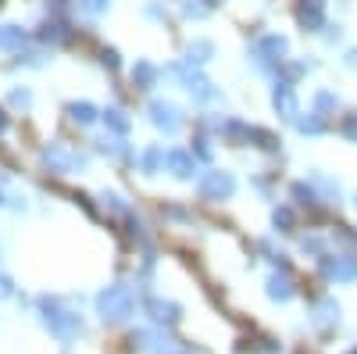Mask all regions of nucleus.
I'll return each instance as SVG.
<instances>
[{
	"label": "nucleus",
	"mask_w": 357,
	"mask_h": 354,
	"mask_svg": "<svg viewBox=\"0 0 357 354\" xmlns=\"http://www.w3.org/2000/svg\"><path fill=\"white\" fill-rule=\"evenodd\" d=\"M289 40L282 33H264L247 47V61L261 72V75H275L286 61H289Z\"/></svg>",
	"instance_id": "f257e3e1"
},
{
	"label": "nucleus",
	"mask_w": 357,
	"mask_h": 354,
	"mask_svg": "<svg viewBox=\"0 0 357 354\" xmlns=\"http://www.w3.org/2000/svg\"><path fill=\"white\" fill-rule=\"evenodd\" d=\"M40 322L57 340H75L82 333V315L72 311L61 297H40Z\"/></svg>",
	"instance_id": "f03ea898"
},
{
	"label": "nucleus",
	"mask_w": 357,
	"mask_h": 354,
	"mask_svg": "<svg viewBox=\"0 0 357 354\" xmlns=\"http://www.w3.org/2000/svg\"><path fill=\"white\" fill-rule=\"evenodd\" d=\"M165 75H172L183 90L197 101V104H218L222 101V94H218V86L207 79L200 68H193V65H186V61H175V65H168L165 68Z\"/></svg>",
	"instance_id": "7ed1b4c3"
},
{
	"label": "nucleus",
	"mask_w": 357,
	"mask_h": 354,
	"mask_svg": "<svg viewBox=\"0 0 357 354\" xmlns=\"http://www.w3.org/2000/svg\"><path fill=\"white\" fill-rule=\"evenodd\" d=\"M97 315L104 318V322H126V318H132V311H136V293H132V286H126V283H111V286H104L100 293H97Z\"/></svg>",
	"instance_id": "20e7f679"
},
{
	"label": "nucleus",
	"mask_w": 357,
	"mask_h": 354,
	"mask_svg": "<svg viewBox=\"0 0 357 354\" xmlns=\"http://www.w3.org/2000/svg\"><path fill=\"white\" fill-rule=\"evenodd\" d=\"M40 165L54 175H68V172H86L89 168V154L82 151H72L65 143H47L40 151Z\"/></svg>",
	"instance_id": "39448f33"
},
{
	"label": "nucleus",
	"mask_w": 357,
	"mask_h": 354,
	"mask_svg": "<svg viewBox=\"0 0 357 354\" xmlns=\"http://www.w3.org/2000/svg\"><path fill=\"white\" fill-rule=\"evenodd\" d=\"M146 118H151V126L161 133V136H175L178 129L186 126V115L175 101H165V97H154L146 104Z\"/></svg>",
	"instance_id": "423d86ee"
},
{
	"label": "nucleus",
	"mask_w": 357,
	"mask_h": 354,
	"mask_svg": "<svg viewBox=\"0 0 357 354\" xmlns=\"http://www.w3.org/2000/svg\"><path fill=\"white\" fill-rule=\"evenodd\" d=\"M197 190H200L204 200H211V204H218V200H232V193H236V175L225 172V168H207V172L200 175Z\"/></svg>",
	"instance_id": "0eeeda50"
},
{
	"label": "nucleus",
	"mask_w": 357,
	"mask_h": 354,
	"mask_svg": "<svg viewBox=\"0 0 357 354\" xmlns=\"http://www.w3.org/2000/svg\"><path fill=\"white\" fill-rule=\"evenodd\" d=\"M318 269L329 283H357V258L347 254V251H336V254H321L318 258Z\"/></svg>",
	"instance_id": "6e6552de"
},
{
	"label": "nucleus",
	"mask_w": 357,
	"mask_h": 354,
	"mask_svg": "<svg viewBox=\"0 0 357 354\" xmlns=\"http://www.w3.org/2000/svg\"><path fill=\"white\" fill-rule=\"evenodd\" d=\"M197 168H200V161L193 158V151H183V147H168V151H165V172L172 175V179L193 183Z\"/></svg>",
	"instance_id": "1a4fd4ad"
},
{
	"label": "nucleus",
	"mask_w": 357,
	"mask_h": 354,
	"mask_svg": "<svg viewBox=\"0 0 357 354\" xmlns=\"http://www.w3.org/2000/svg\"><path fill=\"white\" fill-rule=\"evenodd\" d=\"M272 108L282 122H296V115H301V101H296V86L289 79H275L272 82Z\"/></svg>",
	"instance_id": "9d476101"
},
{
	"label": "nucleus",
	"mask_w": 357,
	"mask_h": 354,
	"mask_svg": "<svg viewBox=\"0 0 357 354\" xmlns=\"http://www.w3.org/2000/svg\"><path fill=\"white\" fill-rule=\"evenodd\" d=\"M296 25L304 33H321L325 25V0H296Z\"/></svg>",
	"instance_id": "9b49d317"
},
{
	"label": "nucleus",
	"mask_w": 357,
	"mask_h": 354,
	"mask_svg": "<svg viewBox=\"0 0 357 354\" xmlns=\"http://www.w3.org/2000/svg\"><path fill=\"white\" fill-rule=\"evenodd\" d=\"M143 311H146V318H151L154 326H175V322L183 318V308H178L175 301H165V297H146Z\"/></svg>",
	"instance_id": "f8f14e48"
},
{
	"label": "nucleus",
	"mask_w": 357,
	"mask_h": 354,
	"mask_svg": "<svg viewBox=\"0 0 357 354\" xmlns=\"http://www.w3.org/2000/svg\"><path fill=\"white\" fill-rule=\"evenodd\" d=\"M36 40L43 43V47H65V43H72V25H68V18H47L40 29H36Z\"/></svg>",
	"instance_id": "ddd939ff"
},
{
	"label": "nucleus",
	"mask_w": 357,
	"mask_h": 354,
	"mask_svg": "<svg viewBox=\"0 0 357 354\" xmlns=\"http://www.w3.org/2000/svg\"><path fill=\"white\" fill-rule=\"evenodd\" d=\"M307 183L318 190V197H321V204H343V190H340V183L333 179V175H325V172H318V168H311L307 172Z\"/></svg>",
	"instance_id": "4468645a"
},
{
	"label": "nucleus",
	"mask_w": 357,
	"mask_h": 354,
	"mask_svg": "<svg viewBox=\"0 0 357 354\" xmlns=\"http://www.w3.org/2000/svg\"><path fill=\"white\" fill-rule=\"evenodd\" d=\"M161 68L154 65V61H146V57H139V61L132 65V72H129V79H132V86L136 90H154V86L161 82Z\"/></svg>",
	"instance_id": "2eb2a0df"
},
{
	"label": "nucleus",
	"mask_w": 357,
	"mask_h": 354,
	"mask_svg": "<svg viewBox=\"0 0 357 354\" xmlns=\"http://www.w3.org/2000/svg\"><path fill=\"white\" fill-rule=\"evenodd\" d=\"M264 293H268V301L286 304V301H293L296 286H293V279H289V276L279 269V272H272V276H268V283H264Z\"/></svg>",
	"instance_id": "dca6fc26"
},
{
	"label": "nucleus",
	"mask_w": 357,
	"mask_h": 354,
	"mask_svg": "<svg viewBox=\"0 0 357 354\" xmlns=\"http://www.w3.org/2000/svg\"><path fill=\"white\" fill-rule=\"evenodd\" d=\"M97 154L114 158V161H136V151H132V143H126V136H104V140H97Z\"/></svg>",
	"instance_id": "f3484780"
},
{
	"label": "nucleus",
	"mask_w": 357,
	"mask_h": 354,
	"mask_svg": "<svg viewBox=\"0 0 357 354\" xmlns=\"http://www.w3.org/2000/svg\"><path fill=\"white\" fill-rule=\"evenodd\" d=\"M100 122L107 126V133H111V136H129V129H132L129 111H126V108H118V104H111V108H104V111H100Z\"/></svg>",
	"instance_id": "a211bd4d"
},
{
	"label": "nucleus",
	"mask_w": 357,
	"mask_h": 354,
	"mask_svg": "<svg viewBox=\"0 0 357 354\" xmlns=\"http://www.w3.org/2000/svg\"><path fill=\"white\" fill-rule=\"evenodd\" d=\"M68 118H72V126L89 129V126L100 122V108H97L93 101H72V104H68Z\"/></svg>",
	"instance_id": "6ab92c4d"
},
{
	"label": "nucleus",
	"mask_w": 357,
	"mask_h": 354,
	"mask_svg": "<svg viewBox=\"0 0 357 354\" xmlns=\"http://www.w3.org/2000/svg\"><path fill=\"white\" fill-rule=\"evenodd\" d=\"M132 347L143 351V354H165L168 351V337L158 333V330H136L132 333Z\"/></svg>",
	"instance_id": "aec40b11"
},
{
	"label": "nucleus",
	"mask_w": 357,
	"mask_h": 354,
	"mask_svg": "<svg viewBox=\"0 0 357 354\" xmlns=\"http://www.w3.org/2000/svg\"><path fill=\"white\" fill-rule=\"evenodd\" d=\"M211 57H215V43H211V40H190L183 61L193 65V68H204L207 61H211Z\"/></svg>",
	"instance_id": "412c9836"
},
{
	"label": "nucleus",
	"mask_w": 357,
	"mask_h": 354,
	"mask_svg": "<svg viewBox=\"0 0 357 354\" xmlns=\"http://www.w3.org/2000/svg\"><path fill=\"white\" fill-rule=\"evenodd\" d=\"M293 129L296 133H301V136H325V129H329V126H325V115H318V111H301V115H296V122H293Z\"/></svg>",
	"instance_id": "4be33fe9"
},
{
	"label": "nucleus",
	"mask_w": 357,
	"mask_h": 354,
	"mask_svg": "<svg viewBox=\"0 0 357 354\" xmlns=\"http://www.w3.org/2000/svg\"><path fill=\"white\" fill-rule=\"evenodd\" d=\"M25 43H29V29H22V25H0V50L18 54Z\"/></svg>",
	"instance_id": "5701e85b"
},
{
	"label": "nucleus",
	"mask_w": 357,
	"mask_h": 354,
	"mask_svg": "<svg viewBox=\"0 0 357 354\" xmlns=\"http://www.w3.org/2000/svg\"><path fill=\"white\" fill-rule=\"evenodd\" d=\"M139 172H143V175L165 172V147H161V143H151V147L139 154Z\"/></svg>",
	"instance_id": "b1692460"
},
{
	"label": "nucleus",
	"mask_w": 357,
	"mask_h": 354,
	"mask_svg": "<svg viewBox=\"0 0 357 354\" xmlns=\"http://www.w3.org/2000/svg\"><path fill=\"white\" fill-rule=\"evenodd\" d=\"M289 193H293V200L301 204V208H311V212L321 208V197H318V190H314L307 179H296V183L289 186Z\"/></svg>",
	"instance_id": "393cba45"
},
{
	"label": "nucleus",
	"mask_w": 357,
	"mask_h": 354,
	"mask_svg": "<svg viewBox=\"0 0 357 354\" xmlns=\"http://www.w3.org/2000/svg\"><path fill=\"white\" fill-rule=\"evenodd\" d=\"M47 57H50V54H47L43 47H22V50L15 54V65H18V68H43Z\"/></svg>",
	"instance_id": "a878e982"
},
{
	"label": "nucleus",
	"mask_w": 357,
	"mask_h": 354,
	"mask_svg": "<svg viewBox=\"0 0 357 354\" xmlns=\"http://www.w3.org/2000/svg\"><path fill=\"white\" fill-rule=\"evenodd\" d=\"M314 322H318V326H336V322H340V304L333 297L314 301Z\"/></svg>",
	"instance_id": "bb28decb"
},
{
	"label": "nucleus",
	"mask_w": 357,
	"mask_h": 354,
	"mask_svg": "<svg viewBox=\"0 0 357 354\" xmlns=\"http://www.w3.org/2000/svg\"><path fill=\"white\" fill-rule=\"evenodd\" d=\"M340 94H333V90H314V97H311V111H318V115H336L340 111Z\"/></svg>",
	"instance_id": "cd10ccee"
},
{
	"label": "nucleus",
	"mask_w": 357,
	"mask_h": 354,
	"mask_svg": "<svg viewBox=\"0 0 357 354\" xmlns=\"http://www.w3.org/2000/svg\"><path fill=\"white\" fill-rule=\"evenodd\" d=\"M100 200H104V208L111 212V215H118V219H129L132 215V204L122 197V193H114V190H104L100 193Z\"/></svg>",
	"instance_id": "c85d7f7f"
},
{
	"label": "nucleus",
	"mask_w": 357,
	"mask_h": 354,
	"mask_svg": "<svg viewBox=\"0 0 357 354\" xmlns=\"http://www.w3.org/2000/svg\"><path fill=\"white\" fill-rule=\"evenodd\" d=\"M218 8V0H183V18H193V22H204Z\"/></svg>",
	"instance_id": "c756f323"
},
{
	"label": "nucleus",
	"mask_w": 357,
	"mask_h": 354,
	"mask_svg": "<svg viewBox=\"0 0 357 354\" xmlns=\"http://www.w3.org/2000/svg\"><path fill=\"white\" fill-rule=\"evenodd\" d=\"M301 251L311 254V258H321V254H329V240L318 233H307V236H301Z\"/></svg>",
	"instance_id": "7c9ffc66"
},
{
	"label": "nucleus",
	"mask_w": 357,
	"mask_h": 354,
	"mask_svg": "<svg viewBox=\"0 0 357 354\" xmlns=\"http://www.w3.org/2000/svg\"><path fill=\"white\" fill-rule=\"evenodd\" d=\"M8 104L15 111H29V108H33V90H29V86H11V90H8Z\"/></svg>",
	"instance_id": "2f4dec72"
},
{
	"label": "nucleus",
	"mask_w": 357,
	"mask_h": 354,
	"mask_svg": "<svg viewBox=\"0 0 357 354\" xmlns=\"http://www.w3.org/2000/svg\"><path fill=\"white\" fill-rule=\"evenodd\" d=\"M75 8H79L86 18H100V15H107L111 0H75Z\"/></svg>",
	"instance_id": "473e14b6"
},
{
	"label": "nucleus",
	"mask_w": 357,
	"mask_h": 354,
	"mask_svg": "<svg viewBox=\"0 0 357 354\" xmlns=\"http://www.w3.org/2000/svg\"><path fill=\"white\" fill-rule=\"evenodd\" d=\"M190 151H193V158H197V161H211V158H215V147H211V140H207L204 133H200V136H193V147H190Z\"/></svg>",
	"instance_id": "72a5a7b5"
},
{
	"label": "nucleus",
	"mask_w": 357,
	"mask_h": 354,
	"mask_svg": "<svg viewBox=\"0 0 357 354\" xmlns=\"http://www.w3.org/2000/svg\"><path fill=\"white\" fill-rule=\"evenodd\" d=\"M272 226H275V233H293V226H296V222H293V212L286 208V204L272 212Z\"/></svg>",
	"instance_id": "f704fd0d"
},
{
	"label": "nucleus",
	"mask_w": 357,
	"mask_h": 354,
	"mask_svg": "<svg viewBox=\"0 0 357 354\" xmlns=\"http://www.w3.org/2000/svg\"><path fill=\"white\" fill-rule=\"evenodd\" d=\"M100 65H104L107 72H118V68H122V57H118L114 47H104V50H100Z\"/></svg>",
	"instance_id": "c9c22d12"
},
{
	"label": "nucleus",
	"mask_w": 357,
	"mask_h": 354,
	"mask_svg": "<svg viewBox=\"0 0 357 354\" xmlns=\"http://www.w3.org/2000/svg\"><path fill=\"white\" fill-rule=\"evenodd\" d=\"M72 4L68 0H47V18H68Z\"/></svg>",
	"instance_id": "e433bc0d"
},
{
	"label": "nucleus",
	"mask_w": 357,
	"mask_h": 354,
	"mask_svg": "<svg viewBox=\"0 0 357 354\" xmlns=\"http://www.w3.org/2000/svg\"><path fill=\"white\" fill-rule=\"evenodd\" d=\"M321 33H325V43H329V47L343 43V25H325Z\"/></svg>",
	"instance_id": "4c0bfd02"
},
{
	"label": "nucleus",
	"mask_w": 357,
	"mask_h": 354,
	"mask_svg": "<svg viewBox=\"0 0 357 354\" xmlns=\"http://www.w3.org/2000/svg\"><path fill=\"white\" fill-rule=\"evenodd\" d=\"M343 136H347L350 143H357V115H347V118H343Z\"/></svg>",
	"instance_id": "58836bf2"
},
{
	"label": "nucleus",
	"mask_w": 357,
	"mask_h": 354,
	"mask_svg": "<svg viewBox=\"0 0 357 354\" xmlns=\"http://www.w3.org/2000/svg\"><path fill=\"white\" fill-rule=\"evenodd\" d=\"M146 18H154V22H158V18H165V8L158 4V0H151V4H146Z\"/></svg>",
	"instance_id": "ea45409f"
},
{
	"label": "nucleus",
	"mask_w": 357,
	"mask_h": 354,
	"mask_svg": "<svg viewBox=\"0 0 357 354\" xmlns=\"http://www.w3.org/2000/svg\"><path fill=\"white\" fill-rule=\"evenodd\" d=\"M11 293H15V283H11L8 276H0V301H4V297H11Z\"/></svg>",
	"instance_id": "a19ab883"
},
{
	"label": "nucleus",
	"mask_w": 357,
	"mask_h": 354,
	"mask_svg": "<svg viewBox=\"0 0 357 354\" xmlns=\"http://www.w3.org/2000/svg\"><path fill=\"white\" fill-rule=\"evenodd\" d=\"M343 61H347V68H357V47H350V50H347Z\"/></svg>",
	"instance_id": "79ce46f5"
},
{
	"label": "nucleus",
	"mask_w": 357,
	"mask_h": 354,
	"mask_svg": "<svg viewBox=\"0 0 357 354\" xmlns=\"http://www.w3.org/2000/svg\"><path fill=\"white\" fill-rule=\"evenodd\" d=\"M8 204V193H4V179H0V208Z\"/></svg>",
	"instance_id": "37998d69"
},
{
	"label": "nucleus",
	"mask_w": 357,
	"mask_h": 354,
	"mask_svg": "<svg viewBox=\"0 0 357 354\" xmlns=\"http://www.w3.org/2000/svg\"><path fill=\"white\" fill-rule=\"evenodd\" d=\"M4 129H8V115H4V111H0V133H4Z\"/></svg>",
	"instance_id": "c03bdc74"
},
{
	"label": "nucleus",
	"mask_w": 357,
	"mask_h": 354,
	"mask_svg": "<svg viewBox=\"0 0 357 354\" xmlns=\"http://www.w3.org/2000/svg\"><path fill=\"white\" fill-rule=\"evenodd\" d=\"M354 212H357V193H354Z\"/></svg>",
	"instance_id": "a18cd8bd"
},
{
	"label": "nucleus",
	"mask_w": 357,
	"mask_h": 354,
	"mask_svg": "<svg viewBox=\"0 0 357 354\" xmlns=\"http://www.w3.org/2000/svg\"><path fill=\"white\" fill-rule=\"evenodd\" d=\"M175 354H190V351H175Z\"/></svg>",
	"instance_id": "49530a36"
}]
</instances>
